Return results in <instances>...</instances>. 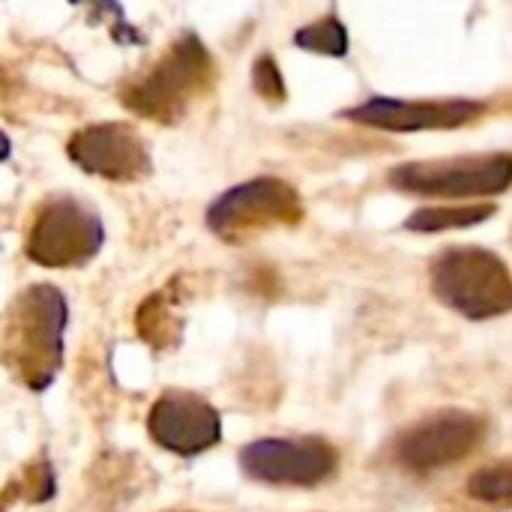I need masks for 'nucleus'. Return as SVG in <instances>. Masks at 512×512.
Listing matches in <instances>:
<instances>
[{"mask_svg":"<svg viewBox=\"0 0 512 512\" xmlns=\"http://www.w3.org/2000/svg\"><path fill=\"white\" fill-rule=\"evenodd\" d=\"M252 87H255V93H258L264 102H270V105H282V102H285L288 87H285L282 69H279V63H276L273 54L255 57V63H252Z\"/></svg>","mask_w":512,"mask_h":512,"instance_id":"obj_18","label":"nucleus"},{"mask_svg":"<svg viewBox=\"0 0 512 512\" xmlns=\"http://www.w3.org/2000/svg\"><path fill=\"white\" fill-rule=\"evenodd\" d=\"M9 156H12V141L6 132H0V162H6Z\"/></svg>","mask_w":512,"mask_h":512,"instance_id":"obj_19","label":"nucleus"},{"mask_svg":"<svg viewBox=\"0 0 512 512\" xmlns=\"http://www.w3.org/2000/svg\"><path fill=\"white\" fill-rule=\"evenodd\" d=\"M183 288L171 279L165 288L147 294L135 312V330L150 351H171L183 342Z\"/></svg>","mask_w":512,"mask_h":512,"instance_id":"obj_12","label":"nucleus"},{"mask_svg":"<svg viewBox=\"0 0 512 512\" xmlns=\"http://www.w3.org/2000/svg\"><path fill=\"white\" fill-rule=\"evenodd\" d=\"M57 495V477H54V465L48 459V453H39L33 462H27L24 474L12 483L3 486L0 492V512L12 507L15 501L24 504H48Z\"/></svg>","mask_w":512,"mask_h":512,"instance_id":"obj_14","label":"nucleus"},{"mask_svg":"<svg viewBox=\"0 0 512 512\" xmlns=\"http://www.w3.org/2000/svg\"><path fill=\"white\" fill-rule=\"evenodd\" d=\"M216 84V63L198 33H180L162 57L120 87L126 111L165 126L180 123Z\"/></svg>","mask_w":512,"mask_h":512,"instance_id":"obj_2","label":"nucleus"},{"mask_svg":"<svg viewBox=\"0 0 512 512\" xmlns=\"http://www.w3.org/2000/svg\"><path fill=\"white\" fill-rule=\"evenodd\" d=\"M303 198L282 177H252L225 189L204 213V225L222 243L240 246L279 228L303 222Z\"/></svg>","mask_w":512,"mask_h":512,"instance_id":"obj_4","label":"nucleus"},{"mask_svg":"<svg viewBox=\"0 0 512 512\" xmlns=\"http://www.w3.org/2000/svg\"><path fill=\"white\" fill-rule=\"evenodd\" d=\"M69 306L60 288L36 282L24 288L6 312L0 333V363L30 390L45 393L63 369V333Z\"/></svg>","mask_w":512,"mask_h":512,"instance_id":"obj_1","label":"nucleus"},{"mask_svg":"<svg viewBox=\"0 0 512 512\" xmlns=\"http://www.w3.org/2000/svg\"><path fill=\"white\" fill-rule=\"evenodd\" d=\"M468 495L480 504H495V507H507L512 498V468L507 459L492 462L486 468H480L471 480H468Z\"/></svg>","mask_w":512,"mask_h":512,"instance_id":"obj_17","label":"nucleus"},{"mask_svg":"<svg viewBox=\"0 0 512 512\" xmlns=\"http://www.w3.org/2000/svg\"><path fill=\"white\" fill-rule=\"evenodd\" d=\"M147 435L156 447L195 459L222 441V417L198 393L165 390L147 414Z\"/></svg>","mask_w":512,"mask_h":512,"instance_id":"obj_10","label":"nucleus"},{"mask_svg":"<svg viewBox=\"0 0 512 512\" xmlns=\"http://www.w3.org/2000/svg\"><path fill=\"white\" fill-rule=\"evenodd\" d=\"M66 156L84 174L111 183H138L150 177L153 156L129 123H90L66 141Z\"/></svg>","mask_w":512,"mask_h":512,"instance_id":"obj_9","label":"nucleus"},{"mask_svg":"<svg viewBox=\"0 0 512 512\" xmlns=\"http://www.w3.org/2000/svg\"><path fill=\"white\" fill-rule=\"evenodd\" d=\"M348 27L336 18V15H327V18H318L300 30H294V45L303 48V51H312V54H324V57H345L348 54Z\"/></svg>","mask_w":512,"mask_h":512,"instance_id":"obj_16","label":"nucleus"},{"mask_svg":"<svg viewBox=\"0 0 512 512\" xmlns=\"http://www.w3.org/2000/svg\"><path fill=\"white\" fill-rule=\"evenodd\" d=\"M486 102L477 99H432V102H408L372 96L360 105L345 108L339 117L384 129V132H432V129H462L477 123L486 114Z\"/></svg>","mask_w":512,"mask_h":512,"instance_id":"obj_11","label":"nucleus"},{"mask_svg":"<svg viewBox=\"0 0 512 512\" xmlns=\"http://www.w3.org/2000/svg\"><path fill=\"white\" fill-rule=\"evenodd\" d=\"M498 213L495 204H450V207H420L405 219V231L414 234H441L462 231L489 222Z\"/></svg>","mask_w":512,"mask_h":512,"instance_id":"obj_13","label":"nucleus"},{"mask_svg":"<svg viewBox=\"0 0 512 512\" xmlns=\"http://www.w3.org/2000/svg\"><path fill=\"white\" fill-rule=\"evenodd\" d=\"M243 477L264 486L315 489L336 477L339 450L318 438H258L246 444L237 456Z\"/></svg>","mask_w":512,"mask_h":512,"instance_id":"obj_7","label":"nucleus"},{"mask_svg":"<svg viewBox=\"0 0 512 512\" xmlns=\"http://www.w3.org/2000/svg\"><path fill=\"white\" fill-rule=\"evenodd\" d=\"M432 294L468 321H492L512 309L510 267L483 246H447L429 267Z\"/></svg>","mask_w":512,"mask_h":512,"instance_id":"obj_3","label":"nucleus"},{"mask_svg":"<svg viewBox=\"0 0 512 512\" xmlns=\"http://www.w3.org/2000/svg\"><path fill=\"white\" fill-rule=\"evenodd\" d=\"M510 153H474L396 165L387 180L393 189L420 198H489L510 189Z\"/></svg>","mask_w":512,"mask_h":512,"instance_id":"obj_6","label":"nucleus"},{"mask_svg":"<svg viewBox=\"0 0 512 512\" xmlns=\"http://www.w3.org/2000/svg\"><path fill=\"white\" fill-rule=\"evenodd\" d=\"M165 512H195V510H165Z\"/></svg>","mask_w":512,"mask_h":512,"instance_id":"obj_20","label":"nucleus"},{"mask_svg":"<svg viewBox=\"0 0 512 512\" xmlns=\"http://www.w3.org/2000/svg\"><path fill=\"white\" fill-rule=\"evenodd\" d=\"M486 432H489V420L483 414L447 408L408 426L396 438L393 456L405 471L429 474L468 459L483 444Z\"/></svg>","mask_w":512,"mask_h":512,"instance_id":"obj_8","label":"nucleus"},{"mask_svg":"<svg viewBox=\"0 0 512 512\" xmlns=\"http://www.w3.org/2000/svg\"><path fill=\"white\" fill-rule=\"evenodd\" d=\"M72 6H84L87 24L99 27L108 24V36L114 39V45H147V36L126 18L123 6L117 0H69Z\"/></svg>","mask_w":512,"mask_h":512,"instance_id":"obj_15","label":"nucleus"},{"mask_svg":"<svg viewBox=\"0 0 512 512\" xmlns=\"http://www.w3.org/2000/svg\"><path fill=\"white\" fill-rule=\"evenodd\" d=\"M105 246L102 216L75 195L42 201L27 231L24 255L48 270H75L90 264Z\"/></svg>","mask_w":512,"mask_h":512,"instance_id":"obj_5","label":"nucleus"}]
</instances>
